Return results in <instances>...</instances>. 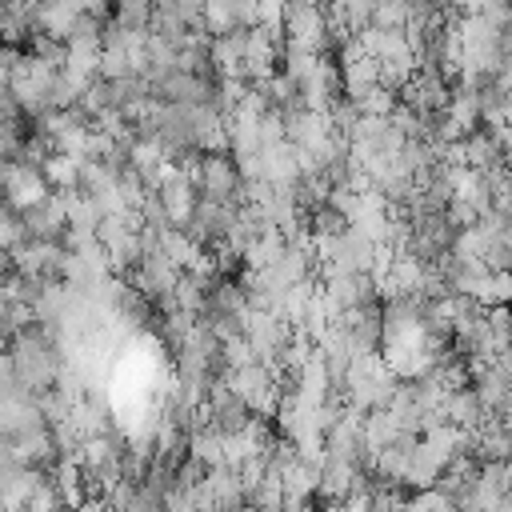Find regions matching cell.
<instances>
[{"label": "cell", "mask_w": 512, "mask_h": 512, "mask_svg": "<svg viewBox=\"0 0 512 512\" xmlns=\"http://www.w3.org/2000/svg\"><path fill=\"white\" fill-rule=\"evenodd\" d=\"M228 388L248 404V412H260V416H268L276 408V400H280L276 372L264 360H248V364L228 368Z\"/></svg>", "instance_id": "6da1fadb"}, {"label": "cell", "mask_w": 512, "mask_h": 512, "mask_svg": "<svg viewBox=\"0 0 512 512\" xmlns=\"http://www.w3.org/2000/svg\"><path fill=\"white\" fill-rule=\"evenodd\" d=\"M52 80H56V64H48L44 56H32V60L12 64L8 92H12L24 108H40V104L52 96Z\"/></svg>", "instance_id": "7a4b0ae2"}, {"label": "cell", "mask_w": 512, "mask_h": 512, "mask_svg": "<svg viewBox=\"0 0 512 512\" xmlns=\"http://www.w3.org/2000/svg\"><path fill=\"white\" fill-rule=\"evenodd\" d=\"M44 196H48V180H44V172H32L28 164H12V168H4V200H8L16 212L36 208Z\"/></svg>", "instance_id": "3957f363"}, {"label": "cell", "mask_w": 512, "mask_h": 512, "mask_svg": "<svg viewBox=\"0 0 512 512\" xmlns=\"http://www.w3.org/2000/svg\"><path fill=\"white\" fill-rule=\"evenodd\" d=\"M12 368H16V376H20V384H32V388H44L48 380H52V372H56V360H52V352L40 344V340H20V348H16V356H12Z\"/></svg>", "instance_id": "277c9868"}, {"label": "cell", "mask_w": 512, "mask_h": 512, "mask_svg": "<svg viewBox=\"0 0 512 512\" xmlns=\"http://www.w3.org/2000/svg\"><path fill=\"white\" fill-rule=\"evenodd\" d=\"M272 64H276V44H272V32L252 24V32H244V72L256 76V80H268L272 76Z\"/></svg>", "instance_id": "5b68a950"}, {"label": "cell", "mask_w": 512, "mask_h": 512, "mask_svg": "<svg viewBox=\"0 0 512 512\" xmlns=\"http://www.w3.org/2000/svg\"><path fill=\"white\" fill-rule=\"evenodd\" d=\"M196 184H200L212 200H228V196H232V188H236V168L228 164V156H224V152H208V156L200 160Z\"/></svg>", "instance_id": "8992f818"}, {"label": "cell", "mask_w": 512, "mask_h": 512, "mask_svg": "<svg viewBox=\"0 0 512 512\" xmlns=\"http://www.w3.org/2000/svg\"><path fill=\"white\" fill-rule=\"evenodd\" d=\"M80 16H84V12H80L76 4H68V0H44V4H40V28H44L48 36H56V40L72 36V28H76Z\"/></svg>", "instance_id": "52a82bcc"}, {"label": "cell", "mask_w": 512, "mask_h": 512, "mask_svg": "<svg viewBox=\"0 0 512 512\" xmlns=\"http://www.w3.org/2000/svg\"><path fill=\"white\" fill-rule=\"evenodd\" d=\"M44 180L56 184V188H72V184L80 180V156H72V152L48 156V160H44Z\"/></svg>", "instance_id": "ba28073f"}, {"label": "cell", "mask_w": 512, "mask_h": 512, "mask_svg": "<svg viewBox=\"0 0 512 512\" xmlns=\"http://www.w3.org/2000/svg\"><path fill=\"white\" fill-rule=\"evenodd\" d=\"M200 20L220 36V32H232L240 28V16H236V0H204L200 4Z\"/></svg>", "instance_id": "9c48e42d"}, {"label": "cell", "mask_w": 512, "mask_h": 512, "mask_svg": "<svg viewBox=\"0 0 512 512\" xmlns=\"http://www.w3.org/2000/svg\"><path fill=\"white\" fill-rule=\"evenodd\" d=\"M148 16H152V0H120V24L144 28Z\"/></svg>", "instance_id": "30bf717a"}, {"label": "cell", "mask_w": 512, "mask_h": 512, "mask_svg": "<svg viewBox=\"0 0 512 512\" xmlns=\"http://www.w3.org/2000/svg\"><path fill=\"white\" fill-rule=\"evenodd\" d=\"M24 224L16 220V216H8V212H0V248H12V244H20L24 240Z\"/></svg>", "instance_id": "8fae6325"}, {"label": "cell", "mask_w": 512, "mask_h": 512, "mask_svg": "<svg viewBox=\"0 0 512 512\" xmlns=\"http://www.w3.org/2000/svg\"><path fill=\"white\" fill-rule=\"evenodd\" d=\"M412 504H416V508H452L456 496H448V492L440 488V492H424V496H416Z\"/></svg>", "instance_id": "7c38bea8"}, {"label": "cell", "mask_w": 512, "mask_h": 512, "mask_svg": "<svg viewBox=\"0 0 512 512\" xmlns=\"http://www.w3.org/2000/svg\"><path fill=\"white\" fill-rule=\"evenodd\" d=\"M68 4H76V8H80V12H92V8H100V4H104V0H68Z\"/></svg>", "instance_id": "4fadbf2b"}, {"label": "cell", "mask_w": 512, "mask_h": 512, "mask_svg": "<svg viewBox=\"0 0 512 512\" xmlns=\"http://www.w3.org/2000/svg\"><path fill=\"white\" fill-rule=\"evenodd\" d=\"M504 28H508V36H512V12H508V20H504Z\"/></svg>", "instance_id": "5bb4252c"}]
</instances>
